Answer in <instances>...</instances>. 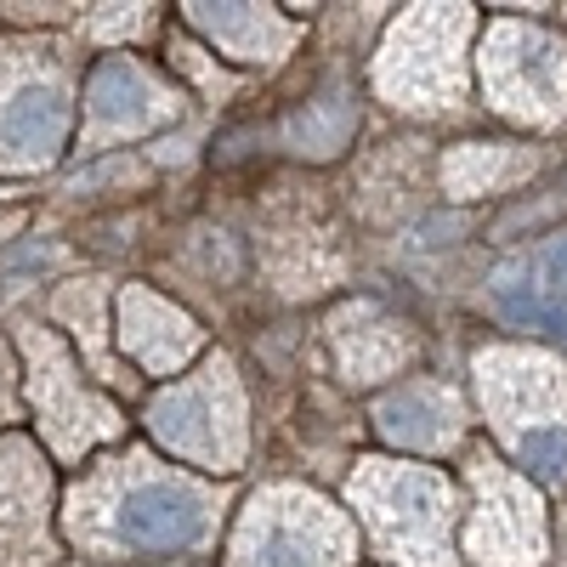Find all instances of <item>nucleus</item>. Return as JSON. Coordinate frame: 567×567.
<instances>
[{"label": "nucleus", "instance_id": "obj_10", "mask_svg": "<svg viewBox=\"0 0 567 567\" xmlns=\"http://www.w3.org/2000/svg\"><path fill=\"white\" fill-rule=\"evenodd\" d=\"M80 103H85V114H80V154H109V148H120V142H136V136L171 125L176 109H182V91L148 58L114 45L109 58L91 63Z\"/></svg>", "mask_w": 567, "mask_h": 567}, {"label": "nucleus", "instance_id": "obj_6", "mask_svg": "<svg viewBox=\"0 0 567 567\" xmlns=\"http://www.w3.org/2000/svg\"><path fill=\"white\" fill-rule=\"evenodd\" d=\"M358 523L307 488L272 483L261 488L227 545V567H352Z\"/></svg>", "mask_w": 567, "mask_h": 567}, {"label": "nucleus", "instance_id": "obj_13", "mask_svg": "<svg viewBox=\"0 0 567 567\" xmlns=\"http://www.w3.org/2000/svg\"><path fill=\"white\" fill-rule=\"evenodd\" d=\"M114 341L142 374H159L165 381V374H182L187 363L199 358L205 329L187 318L176 301L148 290V284H125L120 301H114Z\"/></svg>", "mask_w": 567, "mask_h": 567}, {"label": "nucleus", "instance_id": "obj_1", "mask_svg": "<svg viewBox=\"0 0 567 567\" xmlns=\"http://www.w3.org/2000/svg\"><path fill=\"white\" fill-rule=\"evenodd\" d=\"M216 528V499L154 460H103V471L74 488L69 534L131 556H182L199 550Z\"/></svg>", "mask_w": 567, "mask_h": 567}, {"label": "nucleus", "instance_id": "obj_22", "mask_svg": "<svg viewBox=\"0 0 567 567\" xmlns=\"http://www.w3.org/2000/svg\"><path fill=\"white\" fill-rule=\"evenodd\" d=\"M12 420H18V363L0 347V425H12Z\"/></svg>", "mask_w": 567, "mask_h": 567}, {"label": "nucleus", "instance_id": "obj_14", "mask_svg": "<svg viewBox=\"0 0 567 567\" xmlns=\"http://www.w3.org/2000/svg\"><path fill=\"white\" fill-rule=\"evenodd\" d=\"M182 23L239 69L284 63L301 40V18H290L284 7H182Z\"/></svg>", "mask_w": 567, "mask_h": 567}, {"label": "nucleus", "instance_id": "obj_23", "mask_svg": "<svg viewBox=\"0 0 567 567\" xmlns=\"http://www.w3.org/2000/svg\"><path fill=\"white\" fill-rule=\"evenodd\" d=\"M18 221H23V216H18V210H12V216H0V239H7V233H12V227H18Z\"/></svg>", "mask_w": 567, "mask_h": 567}, {"label": "nucleus", "instance_id": "obj_4", "mask_svg": "<svg viewBox=\"0 0 567 567\" xmlns=\"http://www.w3.org/2000/svg\"><path fill=\"white\" fill-rule=\"evenodd\" d=\"M142 425H148V437L199 465V471H216V477H233V471L245 465L250 454V420H245V386H239V369H233V358H205L194 374H182V381H171L148 414H142Z\"/></svg>", "mask_w": 567, "mask_h": 567}, {"label": "nucleus", "instance_id": "obj_18", "mask_svg": "<svg viewBox=\"0 0 567 567\" xmlns=\"http://www.w3.org/2000/svg\"><path fill=\"white\" fill-rule=\"evenodd\" d=\"M358 125V109H352V91H323V97H312L290 125H284V136H290L296 154H312V159H329L347 148V136Z\"/></svg>", "mask_w": 567, "mask_h": 567}, {"label": "nucleus", "instance_id": "obj_2", "mask_svg": "<svg viewBox=\"0 0 567 567\" xmlns=\"http://www.w3.org/2000/svg\"><path fill=\"white\" fill-rule=\"evenodd\" d=\"M352 523L374 539V556L392 567H454L449 528L460 494L437 465L409 460H358L347 477Z\"/></svg>", "mask_w": 567, "mask_h": 567}, {"label": "nucleus", "instance_id": "obj_3", "mask_svg": "<svg viewBox=\"0 0 567 567\" xmlns=\"http://www.w3.org/2000/svg\"><path fill=\"white\" fill-rule=\"evenodd\" d=\"M477 386L523 477L539 488H567V369L545 352L488 347L477 352Z\"/></svg>", "mask_w": 567, "mask_h": 567}, {"label": "nucleus", "instance_id": "obj_16", "mask_svg": "<svg viewBox=\"0 0 567 567\" xmlns=\"http://www.w3.org/2000/svg\"><path fill=\"white\" fill-rule=\"evenodd\" d=\"M374 432H381L392 449L443 454L465 432V409L443 381H403L374 403Z\"/></svg>", "mask_w": 567, "mask_h": 567}, {"label": "nucleus", "instance_id": "obj_7", "mask_svg": "<svg viewBox=\"0 0 567 567\" xmlns=\"http://www.w3.org/2000/svg\"><path fill=\"white\" fill-rule=\"evenodd\" d=\"M483 91L488 109L516 125H567V40L523 23V18H494L483 34Z\"/></svg>", "mask_w": 567, "mask_h": 567}, {"label": "nucleus", "instance_id": "obj_21", "mask_svg": "<svg viewBox=\"0 0 567 567\" xmlns=\"http://www.w3.org/2000/svg\"><path fill=\"white\" fill-rule=\"evenodd\" d=\"M85 29L97 40H131L154 29V7H97V18H85Z\"/></svg>", "mask_w": 567, "mask_h": 567}, {"label": "nucleus", "instance_id": "obj_11", "mask_svg": "<svg viewBox=\"0 0 567 567\" xmlns=\"http://www.w3.org/2000/svg\"><path fill=\"white\" fill-rule=\"evenodd\" d=\"M471 528L465 550L483 567H534L545 556V499L528 477H516L511 465H499L488 449L471 454Z\"/></svg>", "mask_w": 567, "mask_h": 567}, {"label": "nucleus", "instance_id": "obj_9", "mask_svg": "<svg viewBox=\"0 0 567 567\" xmlns=\"http://www.w3.org/2000/svg\"><path fill=\"white\" fill-rule=\"evenodd\" d=\"M23 358H29V403H34V420H40V437L52 443L63 460H80L97 443L120 437L125 432V414L80 381V363L74 352L40 323H23L18 336Z\"/></svg>", "mask_w": 567, "mask_h": 567}, {"label": "nucleus", "instance_id": "obj_8", "mask_svg": "<svg viewBox=\"0 0 567 567\" xmlns=\"http://www.w3.org/2000/svg\"><path fill=\"white\" fill-rule=\"evenodd\" d=\"M74 136V85L52 52H0V171H45Z\"/></svg>", "mask_w": 567, "mask_h": 567}, {"label": "nucleus", "instance_id": "obj_20", "mask_svg": "<svg viewBox=\"0 0 567 567\" xmlns=\"http://www.w3.org/2000/svg\"><path fill=\"white\" fill-rule=\"evenodd\" d=\"M499 165H505V142H460L454 159L443 165V176H449V194H454V199L483 194V187L499 176Z\"/></svg>", "mask_w": 567, "mask_h": 567}, {"label": "nucleus", "instance_id": "obj_19", "mask_svg": "<svg viewBox=\"0 0 567 567\" xmlns=\"http://www.w3.org/2000/svg\"><path fill=\"white\" fill-rule=\"evenodd\" d=\"M58 318L63 323H74V336L85 341V358H91V369H97V381H125V374L114 369V352H109V341H103V290L97 284H69V290L58 296Z\"/></svg>", "mask_w": 567, "mask_h": 567}, {"label": "nucleus", "instance_id": "obj_12", "mask_svg": "<svg viewBox=\"0 0 567 567\" xmlns=\"http://www.w3.org/2000/svg\"><path fill=\"white\" fill-rule=\"evenodd\" d=\"M52 471L29 437H0V567L52 561Z\"/></svg>", "mask_w": 567, "mask_h": 567}, {"label": "nucleus", "instance_id": "obj_15", "mask_svg": "<svg viewBox=\"0 0 567 567\" xmlns=\"http://www.w3.org/2000/svg\"><path fill=\"white\" fill-rule=\"evenodd\" d=\"M494 307L516 329L567 341V239H550L516 267H505L494 284Z\"/></svg>", "mask_w": 567, "mask_h": 567}, {"label": "nucleus", "instance_id": "obj_5", "mask_svg": "<svg viewBox=\"0 0 567 567\" xmlns=\"http://www.w3.org/2000/svg\"><path fill=\"white\" fill-rule=\"evenodd\" d=\"M471 29H477L471 7H409L374 58V91L403 114L460 109Z\"/></svg>", "mask_w": 567, "mask_h": 567}, {"label": "nucleus", "instance_id": "obj_17", "mask_svg": "<svg viewBox=\"0 0 567 567\" xmlns=\"http://www.w3.org/2000/svg\"><path fill=\"white\" fill-rule=\"evenodd\" d=\"M336 358L352 386H374L386 374H398V363L409 358V336L374 307H352L336 329Z\"/></svg>", "mask_w": 567, "mask_h": 567}]
</instances>
